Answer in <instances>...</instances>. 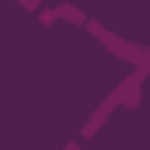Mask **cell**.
<instances>
[{"label": "cell", "instance_id": "6da1fadb", "mask_svg": "<svg viewBox=\"0 0 150 150\" xmlns=\"http://www.w3.org/2000/svg\"><path fill=\"white\" fill-rule=\"evenodd\" d=\"M59 14H63V18H74V21H84V18H80V14H77L74 7H59Z\"/></svg>", "mask_w": 150, "mask_h": 150}, {"label": "cell", "instance_id": "7a4b0ae2", "mask_svg": "<svg viewBox=\"0 0 150 150\" xmlns=\"http://www.w3.org/2000/svg\"><path fill=\"white\" fill-rule=\"evenodd\" d=\"M21 4H25V7H38V0H21Z\"/></svg>", "mask_w": 150, "mask_h": 150}]
</instances>
